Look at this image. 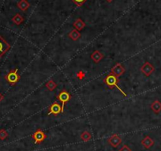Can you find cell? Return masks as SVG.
Masks as SVG:
<instances>
[{
  "label": "cell",
  "instance_id": "1",
  "mask_svg": "<svg viewBox=\"0 0 161 151\" xmlns=\"http://www.w3.org/2000/svg\"><path fill=\"white\" fill-rule=\"evenodd\" d=\"M119 82L118 80V78H117L116 76H115L114 74H109L108 75L106 76V78L104 79V82L106 86L109 87V88L112 89V88H116L118 91H120L122 93V94L125 97H127L126 94L125 92L122 90V89L120 88L119 86H118V82Z\"/></svg>",
  "mask_w": 161,
  "mask_h": 151
},
{
  "label": "cell",
  "instance_id": "2",
  "mask_svg": "<svg viewBox=\"0 0 161 151\" xmlns=\"http://www.w3.org/2000/svg\"><path fill=\"white\" fill-rule=\"evenodd\" d=\"M20 75L18 74V68L14 69V70H12L8 73L5 76V79L6 80L8 83L11 86H14L17 83L19 82Z\"/></svg>",
  "mask_w": 161,
  "mask_h": 151
},
{
  "label": "cell",
  "instance_id": "3",
  "mask_svg": "<svg viewBox=\"0 0 161 151\" xmlns=\"http://www.w3.org/2000/svg\"><path fill=\"white\" fill-rule=\"evenodd\" d=\"M57 99L62 103V113H63L65 108V104L71 99V95L68 91L66 90H63L59 92V94L57 95Z\"/></svg>",
  "mask_w": 161,
  "mask_h": 151
},
{
  "label": "cell",
  "instance_id": "4",
  "mask_svg": "<svg viewBox=\"0 0 161 151\" xmlns=\"http://www.w3.org/2000/svg\"><path fill=\"white\" fill-rule=\"evenodd\" d=\"M31 137L34 139V143L36 144H36L39 145V144L42 143V142L47 138V135L40 128H38L34 133L31 135Z\"/></svg>",
  "mask_w": 161,
  "mask_h": 151
},
{
  "label": "cell",
  "instance_id": "5",
  "mask_svg": "<svg viewBox=\"0 0 161 151\" xmlns=\"http://www.w3.org/2000/svg\"><path fill=\"white\" fill-rule=\"evenodd\" d=\"M60 113H62V106L59 104L58 101H55L49 107V111L47 115H54L55 116H57Z\"/></svg>",
  "mask_w": 161,
  "mask_h": 151
},
{
  "label": "cell",
  "instance_id": "6",
  "mask_svg": "<svg viewBox=\"0 0 161 151\" xmlns=\"http://www.w3.org/2000/svg\"><path fill=\"white\" fill-rule=\"evenodd\" d=\"M122 140L121 139V137L119 135H118L117 134H114V135H111L109 139H107V142L109 144L110 146H112L113 148H117L118 147V146L121 145Z\"/></svg>",
  "mask_w": 161,
  "mask_h": 151
},
{
  "label": "cell",
  "instance_id": "7",
  "mask_svg": "<svg viewBox=\"0 0 161 151\" xmlns=\"http://www.w3.org/2000/svg\"><path fill=\"white\" fill-rule=\"evenodd\" d=\"M10 49V45L4 40L2 36H0V59Z\"/></svg>",
  "mask_w": 161,
  "mask_h": 151
},
{
  "label": "cell",
  "instance_id": "8",
  "mask_svg": "<svg viewBox=\"0 0 161 151\" xmlns=\"http://www.w3.org/2000/svg\"><path fill=\"white\" fill-rule=\"evenodd\" d=\"M154 70H155V68H154L153 66H152L149 62H145V63L142 65V67H141V71H142V74H145L146 77L150 76L151 74L153 73Z\"/></svg>",
  "mask_w": 161,
  "mask_h": 151
},
{
  "label": "cell",
  "instance_id": "9",
  "mask_svg": "<svg viewBox=\"0 0 161 151\" xmlns=\"http://www.w3.org/2000/svg\"><path fill=\"white\" fill-rule=\"evenodd\" d=\"M125 67H124L121 63H117L115 67H113L112 68H111V73H110V74H112L115 76H116L117 78H119L120 76H122V74L125 73Z\"/></svg>",
  "mask_w": 161,
  "mask_h": 151
},
{
  "label": "cell",
  "instance_id": "10",
  "mask_svg": "<svg viewBox=\"0 0 161 151\" xmlns=\"http://www.w3.org/2000/svg\"><path fill=\"white\" fill-rule=\"evenodd\" d=\"M90 57H91L92 60H93L96 63H99L101 60H103V59H104V54H102V53L100 52V51L96 50L95 52H93V53H92Z\"/></svg>",
  "mask_w": 161,
  "mask_h": 151
},
{
  "label": "cell",
  "instance_id": "11",
  "mask_svg": "<svg viewBox=\"0 0 161 151\" xmlns=\"http://www.w3.org/2000/svg\"><path fill=\"white\" fill-rule=\"evenodd\" d=\"M141 143L145 149H150L154 145V140L149 136H146L142 139Z\"/></svg>",
  "mask_w": 161,
  "mask_h": 151
},
{
  "label": "cell",
  "instance_id": "12",
  "mask_svg": "<svg viewBox=\"0 0 161 151\" xmlns=\"http://www.w3.org/2000/svg\"><path fill=\"white\" fill-rule=\"evenodd\" d=\"M68 36L70 38V39H71L72 40H73V41H77V40H78L80 38L81 34H80V32H79L78 30H77V29H74L69 32Z\"/></svg>",
  "mask_w": 161,
  "mask_h": 151
},
{
  "label": "cell",
  "instance_id": "13",
  "mask_svg": "<svg viewBox=\"0 0 161 151\" xmlns=\"http://www.w3.org/2000/svg\"><path fill=\"white\" fill-rule=\"evenodd\" d=\"M73 26L75 28V29H77V30L78 31H80L82 30V29L85 27V23L80 18H77V19L74 21V22H73Z\"/></svg>",
  "mask_w": 161,
  "mask_h": 151
},
{
  "label": "cell",
  "instance_id": "14",
  "mask_svg": "<svg viewBox=\"0 0 161 151\" xmlns=\"http://www.w3.org/2000/svg\"><path fill=\"white\" fill-rule=\"evenodd\" d=\"M17 6H18V7L21 10L26 11L30 6V3L27 0H20L19 2H18V4H17Z\"/></svg>",
  "mask_w": 161,
  "mask_h": 151
},
{
  "label": "cell",
  "instance_id": "15",
  "mask_svg": "<svg viewBox=\"0 0 161 151\" xmlns=\"http://www.w3.org/2000/svg\"><path fill=\"white\" fill-rule=\"evenodd\" d=\"M151 108H152V110L155 113H159V111H161V102H159L157 100L155 101L151 104Z\"/></svg>",
  "mask_w": 161,
  "mask_h": 151
},
{
  "label": "cell",
  "instance_id": "16",
  "mask_svg": "<svg viewBox=\"0 0 161 151\" xmlns=\"http://www.w3.org/2000/svg\"><path fill=\"white\" fill-rule=\"evenodd\" d=\"M45 86H46V88L47 89L48 91L52 92V91H54V90L57 88L58 85H57V83L55 82L53 80L50 79L48 82H46V84H45Z\"/></svg>",
  "mask_w": 161,
  "mask_h": 151
},
{
  "label": "cell",
  "instance_id": "17",
  "mask_svg": "<svg viewBox=\"0 0 161 151\" xmlns=\"http://www.w3.org/2000/svg\"><path fill=\"white\" fill-rule=\"evenodd\" d=\"M12 22L17 25H19L24 22V18L20 15V14H16L12 18Z\"/></svg>",
  "mask_w": 161,
  "mask_h": 151
},
{
  "label": "cell",
  "instance_id": "18",
  "mask_svg": "<svg viewBox=\"0 0 161 151\" xmlns=\"http://www.w3.org/2000/svg\"><path fill=\"white\" fill-rule=\"evenodd\" d=\"M92 138H93V136H92V134L90 133L89 131H85L80 135V139H82L83 142H89V141L91 140Z\"/></svg>",
  "mask_w": 161,
  "mask_h": 151
},
{
  "label": "cell",
  "instance_id": "19",
  "mask_svg": "<svg viewBox=\"0 0 161 151\" xmlns=\"http://www.w3.org/2000/svg\"><path fill=\"white\" fill-rule=\"evenodd\" d=\"M8 133L7 131L4 129L0 130V140H5L6 138L8 137Z\"/></svg>",
  "mask_w": 161,
  "mask_h": 151
},
{
  "label": "cell",
  "instance_id": "20",
  "mask_svg": "<svg viewBox=\"0 0 161 151\" xmlns=\"http://www.w3.org/2000/svg\"><path fill=\"white\" fill-rule=\"evenodd\" d=\"M76 76H77V78L79 80H83L85 78V73L83 70H80V71L77 72Z\"/></svg>",
  "mask_w": 161,
  "mask_h": 151
},
{
  "label": "cell",
  "instance_id": "21",
  "mask_svg": "<svg viewBox=\"0 0 161 151\" xmlns=\"http://www.w3.org/2000/svg\"><path fill=\"white\" fill-rule=\"evenodd\" d=\"M71 1L73 2V3L76 4L77 6L80 7V6L85 3L87 0H71Z\"/></svg>",
  "mask_w": 161,
  "mask_h": 151
},
{
  "label": "cell",
  "instance_id": "22",
  "mask_svg": "<svg viewBox=\"0 0 161 151\" xmlns=\"http://www.w3.org/2000/svg\"><path fill=\"white\" fill-rule=\"evenodd\" d=\"M118 151H132V149H131L129 146H127V145H124V146H122V147Z\"/></svg>",
  "mask_w": 161,
  "mask_h": 151
},
{
  "label": "cell",
  "instance_id": "23",
  "mask_svg": "<svg viewBox=\"0 0 161 151\" xmlns=\"http://www.w3.org/2000/svg\"><path fill=\"white\" fill-rule=\"evenodd\" d=\"M4 99V96L2 94H0V102Z\"/></svg>",
  "mask_w": 161,
  "mask_h": 151
},
{
  "label": "cell",
  "instance_id": "24",
  "mask_svg": "<svg viewBox=\"0 0 161 151\" xmlns=\"http://www.w3.org/2000/svg\"><path fill=\"white\" fill-rule=\"evenodd\" d=\"M106 1H107V2H111L113 1V0H106Z\"/></svg>",
  "mask_w": 161,
  "mask_h": 151
}]
</instances>
